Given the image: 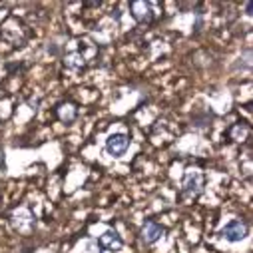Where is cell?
<instances>
[{"label": "cell", "mask_w": 253, "mask_h": 253, "mask_svg": "<svg viewBox=\"0 0 253 253\" xmlns=\"http://www.w3.org/2000/svg\"><path fill=\"white\" fill-rule=\"evenodd\" d=\"M98 243L102 245V247H106V249H110V251H120L122 245H124L122 237L116 232H106L104 235H100V241Z\"/></svg>", "instance_id": "6"}, {"label": "cell", "mask_w": 253, "mask_h": 253, "mask_svg": "<svg viewBox=\"0 0 253 253\" xmlns=\"http://www.w3.org/2000/svg\"><path fill=\"white\" fill-rule=\"evenodd\" d=\"M221 235L227 239V241H241L245 235H247V225L245 221L241 219H233L227 223L223 230H221Z\"/></svg>", "instance_id": "3"}, {"label": "cell", "mask_w": 253, "mask_h": 253, "mask_svg": "<svg viewBox=\"0 0 253 253\" xmlns=\"http://www.w3.org/2000/svg\"><path fill=\"white\" fill-rule=\"evenodd\" d=\"M128 146H130V140L126 134H114L106 140V149L110 156H122L128 149Z\"/></svg>", "instance_id": "4"}, {"label": "cell", "mask_w": 253, "mask_h": 253, "mask_svg": "<svg viewBox=\"0 0 253 253\" xmlns=\"http://www.w3.org/2000/svg\"><path fill=\"white\" fill-rule=\"evenodd\" d=\"M84 64H86V60L80 52H72L64 58V66L70 68V70H80V68H84Z\"/></svg>", "instance_id": "8"}, {"label": "cell", "mask_w": 253, "mask_h": 253, "mask_svg": "<svg viewBox=\"0 0 253 253\" xmlns=\"http://www.w3.org/2000/svg\"><path fill=\"white\" fill-rule=\"evenodd\" d=\"M164 233H166V230H164L160 223H156V221H148L142 227V239H144V243H156Z\"/></svg>", "instance_id": "5"}, {"label": "cell", "mask_w": 253, "mask_h": 253, "mask_svg": "<svg viewBox=\"0 0 253 253\" xmlns=\"http://www.w3.org/2000/svg\"><path fill=\"white\" fill-rule=\"evenodd\" d=\"M204 191V175L199 171H188L182 186V199H193Z\"/></svg>", "instance_id": "1"}, {"label": "cell", "mask_w": 253, "mask_h": 253, "mask_svg": "<svg viewBox=\"0 0 253 253\" xmlns=\"http://www.w3.org/2000/svg\"><path fill=\"white\" fill-rule=\"evenodd\" d=\"M249 126L247 124H243V122H239V124H233V128L230 130V136L235 140V142H245L247 138H249Z\"/></svg>", "instance_id": "7"}, {"label": "cell", "mask_w": 253, "mask_h": 253, "mask_svg": "<svg viewBox=\"0 0 253 253\" xmlns=\"http://www.w3.org/2000/svg\"><path fill=\"white\" fill-rule=\"evenodd\" d=\"M154 4L151 2H146V0H136V2L130 4V10H132V16L140 22V24H149L154 20V12H151Z\"/></svg>", "instance_id": "2"}]
</instances>
